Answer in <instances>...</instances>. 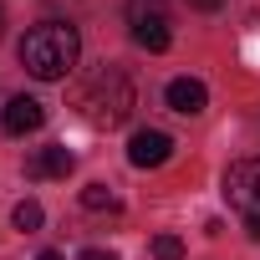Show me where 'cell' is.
I'll return each mask as SVG.
<instances>
[{
  "label": "cell",
  "instance_id": "obj_2",
  "mask_svg": "<svg viewBox=\"0 0 260 260\" xmlns=\"http://www.w3.org/2000/svg\"><path fill=\"white\" fill-rule=\"evenodd\" d=\"M133 82H127L117 67H107V72H97V82L77 97V107H82V117L92 122V127H117V122H127L133 117Z\"/></svg>",
  "mask_w": 260,
  "mask_h": 260
},
{
  "label": "cell",
  "instance_id": "obj_3",
  "mask_svg": "<svg viewBox=\"0 0 260 260\" xmlns=\"http://www.w3.org/2000/svg\"><path fill=\"white\" fill-rule=\"evenodd\" d=\"M224 199L245 219L250 240H260V158H240L224 169Z\"/></svg>",
  "mask_w": 260,
  "mask_h": 260
},
{
  "label": "cell",
  "instance_id": "obj_14",
  "mask_svg": "<svg viewBox=\"0 0 260 260\" xmlns=\"http://www.w3.org/2000/svg\"><path fill=\"white\" fill-rule=\"evenodd\" d=\"M36 260H61V255H56V250H41V255H36Z\"/></svg>",
  "mask_w": 260,
  "mask_h": 260
},
{
  "label": "cell",
  "instance_id": "obj_6",
  "mask_svg": "<svg viewBox=\"0 0 260 260\" xmlns=\"http://www.w3.org/2000/svg\"><path fill=\"white\" fill-rule=\"evenodd\" d=\"M41 122H46V107H41L36 97H26V92H21V97H11V102H6V112H0V127H6L11 138H26V133H36Z\"/></svg>",
  "mask_w": 260,
  "mask_h": 260
},
{
  "label": "cell",
  "instance_id": "obj_10",
  "mask_svg": "<svg viewBox=\"0 0 260 260\" xmlns=\"http://www.w3.org/2000/svg\"><path fill=\"white\" fill-rule=\"evenodd\" d=\"M11 219H16V230H21V235H36V230H41V224H46V209H41V204H36V199H21V204H16V214H11Z\"/></svg>",
  "mask_w": 260,
  "mask_h": 260
},
{
  "label": "cell",
  "instance_id": "obj_9",
  "mask_svg": "<svg viewBox=\"0 0 260 260\" xmlns=\"http://www.w3.org/2000/svg\"><path fill=\"white\" fill-rule=\"evenodd\" d=\"M82 204H87L92 214H102V209H107V214H112V209H122V199H117L107 184H87V189H82Z\"/></svg>",
  "mask_w": 260,
  "mask_h": 260
},
{
  "label": "cell",
  "instance_id": "obj_7",
  "mask_svg": "<svg viewBox=\"0 0 260 260\" xmlns=\"http://www.w3.org/2000/svg\"><path fill=\"white\" fill-rule=\"evenodd\" d=\"M164 102H169L174 112L194 117V112H204V107H209V87H204L199 77H174V82H169V92H164Z\"/></svg>",
  "mask_w": 260,
  "mask_h": 260
},
{
  "label": "cell",
  "instance_id": "obj_12",
  "mask_svg": "<svg viewBox=\"0 0 260 260\" xmlns=\"http://www.w3.org/2000/svg\"><path fill=\"white\" fill-rule=\"evenodd\" d=\"M77 260H117V255H112V250H82Z\"/></svg>",
  "mask_w": 260,
  "mask_h": 260
},
{
  "label": "cell",
  "instance_id": "obj_8",
  "mask_svg": "<svg viewBox=\"0 0 260 260\" xmlns=\"http://www.w3.org/2000/svg\"><path fill=\"white\" fill-rule=\"evenodd\" d=\"M72 169H77V158H72L67 148H41V153L26 164V174H31V179H67Z\"/></svg>",
  "mask_w": 260,
  "mask_h": 260
},
{
  "label": "cell",
  "instance_id": "obj_1",
  "mask_svg": "<svg viewBox=\"0 0 260 260\" xmlns=\"http://www.w3.org/2000/svg\"><path fill=\"white\" fill-rule=\"evenodd\" d=\"M77 56H82V36L67 21H41L21 36V67L36 82H61L77 67Z\"/></svg>",
  "mask_w": 260,
  "mask_h": 260
},
{
  "label": "cell",
  "instance_id": "obj_5",
  "mask_svg": "<svg viewBox=\"0 0 260 260\" xmlns=\"http://www.w3.org/2000/svg\"><path fill=\"white\" fill-rule=\"evenodd\" d=\"M127 158H133V169H164L174 158V138L164 127H138V133L127 138Z\"/></svg>",
  "mask_w": 260,
  "mask_h": 260
},
{
  "label": "cell",
  "instance_id": "obj_15",
  "mask_svg": "<svg viewBox=\"0 0 260 260\" xmlns=\"http://www.w3.org/2000/svg\"><path fill=\"white\" fill-rule=\"evenodd\" d=\"M0 31H6V16H0Z\"/></svg>",
  "mask_w": 260,
  "mask_h": 260
},
{
  "label": "cell",
  "instance_id": "obj_11",
  "mask_svg": "<svg viewBox=\"0 0 260 260\" xmlns=\"http://www.w3.org/2000/svg\"><path fill=\"white\" fill-rule=\"evenodd\" d=\"M153 260H184V240L179 235H158L153 240Z\"/></svg>",
  "mask_w": 260,
  "mask_h": 260
},
{
  "label": "cell",
  "instance_id": "obj_4",
  "mask_svg": "<svg viewBox=\"0 0 260 260\" xmlns=\"http://www.w3.org/2000/svg\"><path fill=\"white\" fill-rule=\"evenodd\" d=\"M122 16H127V31H133V41L143 46V51H169V41H174V21H169V6L164 0H127L122 6Z\"/></svg>",
  "mask_w": 260,
  "mask_h": 260
},
{
  "label": "cell",
  "instance_id": "obj_13",
  "mask_svg": "<svg viewBox=\"0 0 260 260\" xmlns=\"http://www.w3.org/2000/svg\"><path fill=\"white\" fill-rule=\"evenodd\" d=\"M189 6H194V11H219L224 0H189Z\"/></svg>",
  "mask_w": 260,
  "mask_h": 260
}]
</instances>
